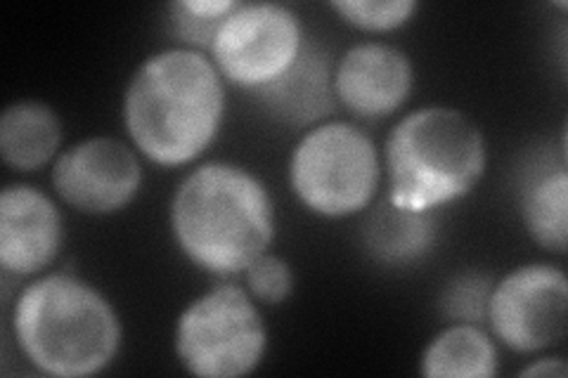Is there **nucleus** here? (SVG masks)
<instances>
[{"mask_svg": "<svg viewBox=\"0 0 568 378\" xmlns=\"http://www.w3.org/2000/svg\"><path fill=\"white\" fill-rule=\"evenodd\" d=\"M64 215L41 187L10 183L0 192V267L6 277L48 273L64 248Z\"/></svg>", "mask_w": 568, "mask_h": 378, "instance_id": "nucleus-11", "label": "nucleus"}, {"mask_svg": "<svg viewBox=\"0 0 568 378\" xmlns=\"http://www.w3.org/2000/svg\"><path fill=\"white\" fill-rule=\"evenodd\" d=\"M339 22L363 33H394L415 20V0H332L327 6Z\"/></svg>", "mask_w": 568, "mask_h": 378, "instance_id": "nucleus-17", "label": "nucleus"}, {"mask_svg": "<svg viewBox=\"0 0 568 378\" xmlns=\"http://www.w3.org/2000/svg\"><path fill=\"white\" fill-rule=\"evenodd\" d=\"M242 284L261 308H277L292 298L296 275L292 263L271 248L244 269Z\"/></svg>", "mask_w": 568, "mask_h": 378, "instance_id": "nucleus-19", "label": "nucleus"}, {"mask_svg": "<svg viewBox=\"0 0 568 378\" xmlns=\"http://www.w3.org/2000/svg\"><path fill=\"white\" fill-rule=\"evenodd\" d=\"M227 112V83L202 50L171 45L131 74L121 100L123 131L159 168H185L216 145Z\"/></svg>", "mask_w": 568, "mask_h": 378, "instance_id": "nucleus-1", "label": "nucleus"}, {"mask_svg": "<svg viewBox=\"0 0 568 378\" xmlns=\"http://www.w3.org/2000/svg\"><path fill=\"white\" fill-rule=\"evenodd\" d=\"M140 159L131 142L112 135L83 137L50 166L52 192L60 204L88 218H110L135 204L145 183Z\"/></svg>", "mask_w": 568, "mask_h": 378, "instance_id": "nucleus-9", "label": "nucleus"}, {"mask_svg": "<svg viewBox=\"0 0 568 378\" xmlns=\"http://www.w3.org/2000/svg\"><path fill=\"white\" fill-rule=\"evenodd\" d=\"M336 104L358 121L394 116L413 98L415 64L407 52L386 41H361L334 62Z\"/></svg>", "mask_w": 568, "mask_h": 378, "instance_id": "nucleus-10", "label": "nucleus"}, {"mask_svg": "<svg viewBox=\"0 0 568 378\" xmlns=\"http://www.w3.org/2000/svg\"><path fill=\"white\" fill-rule=\"evenodd\" d=\"M169 229L181 256L219 279H237L277 237V206L265 180L235 161H204L175 185Z\"/></svg>", "mask_w": 568, "mask_h": 378, "instance_id": "nucleus-2", "label": "nucleus"}, {"mask_svg": "<svg viewBox=\"0 0 568 378\" xmlns=\"http://www.w3.org/2000/svg\"><path fill=\"white\" fill-rule=\"evenodd\" d=\"M64 123L43 100H14L0 114V159L14 173H33L62 154Z\"/></svg>", "mask_w": 568, "mask_h": 378, "instance_id": "nucleus-14", "label": "nucleus"}, {"mask_svg": "<svg viewBox=\"0 0 568 378\" xmlns=\"http://www.w3.org/2000/svg\"><path fill=\"white\" fill-rule=\"evenodd\" d=\"M419 374L424 378H493L500 374L497 340L481 324L450 321L424 346Z\"/></svg>", "mask_w": 568, "mask_h": 378, "instance_id": "nucleus-15", "label": "nucleus"}, {"mask_svg": "<svg viewBox=\"0 0 568 378\" xmlns=\"http://www.w3.org/2000/svg\"><path fill=\"white\" fill-rule=\"evenodd\" d=\"M486 324L517 355L557 348L568 331V277L552 263H524L493 282Z\"/></svg>", "mask_w": 568, "mask_h": 378, "instance_id": "nucleus-8", "label": "nucleus"}, {"mask_svg": "<svg viewBox=\"0 0 568 378\" xmlns=\"http://www.w3.org/2000/svg\"><path fill=\"white\" fill-rule=\"evenodd\" d=\"M519 215L528 237L552 256L568 244V166L566 154L536 159L519 185Z\"/></svg>", "mask_w": 568, "mask_h": 378, "instance_id": "nucleus-13", "label": "nucleus"}, {"mask_svg": "<svg viewBox=\"0 0 568 378\" xmlns=\"http://www.w3.org/2000/svg\"><path fill=\"white\" fill-rule=\"evenodd\" d=\"M384 200L403 211L436 213L467 200L488 171L481 125L450 104H424L403 114L382 147Z\"/></svg>", "mask_w": 568, "mask_h": 378, "instance_id": "nucleus-4", "label": "nucleus"}, {"mask_svg": "<svg viewBox=\"0 0 568 378\" xmlns=\"http://www.w3.org/2000/svg\"><path fill=\"white\" fill-rule=\"evenodd\" d=\"M304 45V24L290 6L237 3L213 35L209 58L225 83L256 95L296 62Z\"/></svg>", "mask_w": 568, "mask_h": 378, "instance_id": "nucleus-7", "label": "nucleus"}, {"mask_svg": "<svg viewBox=\"0 0 568 378\" xmlns=\"http://www.w3.org/2000/svg\"><path fill=\"white\" fill-rule=\"evenodd\" d=\"M271 346L263 308L242 282L221 279L194 296L173 324L178 365L197 378L252 376Z\"/></svg>", "mask_w": 568, "mask_h": 378, "instance_id": "nucleus-6", "label": "nucleus"}, {"mask_svg": "<svg viewBox=\"0 0 568 378\" xmlns=\"http://www.w3.org/2000/svg\"><path fill=\"white\" fill-rule=\"evenodd\" d=\"M287 183L296 204L315 218H355L379 196L382 150L355 121H323L296 140L287 161Z\"/></svg>", "mask_w": 568, "mask_h": 378, "instance_id": "nucleus-5", "label": "nucleus"}, {"mask_svg": "<svg viewBox=\"0 0 568 378\" xmlns=\"http://www.w3.org/2000/svg\"><path fill=\"white\" fill-rule=\"evenodd\" d=\"M14 346L52 378H91L123 348V321L100 286L69 269H48L17 294L10 310Z\"/></svg>", "mask_w": 568, "mask_h": 378, "instance_id": "nucleus-3", "label": "nucleus"}, {"mask_svg": "<svg viewBox=\"0 0 568 378\" xmlns=\"http://www.w3.org/2000/svg\"><path fill=\"white\" fill-rule=\"evenodd\" d=\"M568 376V362L559 355H542L532 359L521 371L519 378H566Z\"/></svg>", "mask_w": 568, "mask_h": 378, "instance_id": "nucleus-20", "label": "nucleus"}, {"mask_svg": "<svg viewBox=\"0 0 568 378\" xmlns=\"http://www.w3.org/2000/svg\"><path fill=\"white\" fill-rule=\"evenodd\" d=\"M493 282L495 279L481 273V269H465V273L455 275L438 298V308L443 317L448 321L486 324Z\"/></svg>", "mask_w": 568, "mask_h": 378, "instance_id": "nucleus-18", "label": "nucleus"}, {"mask_svg": "<svg viewBox=\"0 0 568 378\" xmlns=\"http://www.w3.org/2000/svg\"><path fill=\"white\" fill-rule=\"evenodd\" d=\"M334 60L325 48L306 39L304 50L284 74L254 98L275 121L290 129H313L334 119Z\"/></svg>", "mask_w": 568, "mask_h": 378, "instance_id": "nucleus-12", "label": "nucleus"}, {"mask_svg": "<svg viewBox=\"0 0 568 378\" xmlns=\"http://www.w3.org/2000/svg\"><path fill=\"white\" fill-rule=\"evenodd\" d=\"M436 227V213L403 211L384 200L367 215L363 244L377 263L394 267L413 265L434 248Z\"/></svg>", "mask_w": 568, "mask_h": 378, "instance_id": "nucleus-16", "label": "nucleus"}]
</instances>
